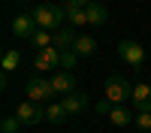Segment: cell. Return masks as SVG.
I'll use <instances>...</instances> for the list:
<instances>
[{
    "mask_svg": "<svg viewBox=\"0 0 151 133\" xmlns=\"http://www.w3.org/2000/svg\"><path fill=\"white\" fill-rule=\"evenodd\" d=\"M30 15L36 21V27L40 30H60L64 27V21H67V6H58V3H40V6H33L30 9Z\"/></svg>",
    "mask_w": 151,
    "mask_h": 133,
    "instance_id": "6da1fadb",
    "label": "cell"
},
{
    "mask_svg": "<svg viewBox=\"0 0 151 133\" xmlns=\"http://www.w3.org/2000/svg\"><path fill=\"white\" fill-rule=\"evenodd\" d=\"M24 91H27V100H33V103H48V100L58 94V91H55V85H52V79H40V76L27 79Z\"/></svg>",
    "mask_w": 151,
    "mask_h": 133,
    "instance_id": "7a4b0ae2",
    "label": "cell"
},
{
    "mask_svg": "<svg viewBox=\"0 0 151 133\" xmlns=\"http://www.w3.org/2000/svg\"><path fill=\"white\" fill-rule=\"evenodd\" d=\"M133 97V85L124 79V76H112L106 82V100H112L115 106H124Z\"/></svg>",
    "mask_w": 151,
    "mask_h": 133,
    "instance_id": "3957f363",
    "label": "cell"
},
{
    "mask_svg": "<svg viewBox=\"0 0 151 133\" xmlns=\"http://www.w3.org/2000/svg\"><path fill=\"white\" fill-rule=\"evenodd\" d=\"M15 118L21 121L24 127H36V124H42V118H45V106L33 103V100H24L15 109Z\"/></svg>",
    "mask_w": 151,
    "mask_h": 133,
    "instance_id": "277c9868",
    "label": "cell"
},
{
    "mask_svg": "<svg viewBox=\"0 0 151 133\" xmlns=\"http://www.w3.org/2000/svg\"><path fill=\"white\" fill-rule=\"evenodd\" d=\"M118 55L127 60V64L133 67V70H139L142 67V60H145V48L136 42V40H121V45H118Z\"/></svg>",
    "mask_w": 151,
    "mask_h": 133,
    "instance_id": "5b68a950",
    "label": "cell"
},
{
    "mask_svg": "<svg viewBox=\"0 0 151 133\" xmlns=\"http://www.w3.org/2000/svg\"><path fill=\"white\" fill-rule=\"evenodd\" d=\"M36 30H40V27H36V21H33L30 12H18V15L12 18V33L21 36V40H30Z\"/></svg>",
    "mask_w": 151,
    "mask_h": 133,
    "instance_id": "8992f818",
    "label": "cell"
},
{
    "mask_svg": "<svg viewBox=\"0 0 151 133\" xmlns=\"http://www.w3.org/2000/svg\"><path fill=\"white\" fill-rule=\"evenodd\" d=\"M33 67L40 70V73H48V70H55V67H60V52L52 45V48H42V52H36V58H33Z\"/></svg>",
    "mask_w": 151,
    "mask_h": 133,
    "instance_id": "52a82bcc",
    "label": "cell"
},
{
    "mask_svg": "<svg viewBox=\"0 0 151 133\" xmlns=\"http://www.w3.org/2000/svg\"><path fill=\"white\" fill-rule=\"evenodd\" d=\"M130 100H133V106L139 112H151V82H136Z\"/></svg>",
    "mask_w": 151,
    "mask_h": 133,
    "instance_id": "ba28073f",
    "label": "cell"
},
{
    "mask_svg": "<svg viewBox=\"0 0 151 133\" xmlns=\"http://www.w3.org/2000/svg\"><path fill=\"white\" fill-rule=\"evenodd\" d=\"M76 40H79V30H76V27H60V30L52 33V45L58 48V52H67V48H73Z\"/></svg>",
    "mask_w": 151,
    "mask_h": 133,
    "instance_id": "9c48e42d",
    "label": "cell"
},
{
    "mask_svg": "<svg viewBox=\"0 0 151 133\" xmlns=\"http://www.w3.org/2000/svg\"><path fill=\"white\" fill-rule=\"evenodd\" d=\"M88 103H91V100H88V94H82V91H73V94H67V97H64V109H67L70 115L85 112Z\"/></svg>",
    "mask_w": 151,
    "mask_h": 133,
    "instance_id": "30bf717a",
    "label": "cell"
},
{
    "mask_svg": "<svg viewBox=\"0 0 151 133\" xmlns=\"http://www.w3.org/2000/svg\"><path fill=\"white\" fill-rule=\"evenodd\" d=\"M52 85H55V91H58V94H64V97L76 91V79H73V73H67V70L55 73V76H52Z\"/></svg>",
    "mask_w": 151,
    "mask_h": 133,
    "instance_id": "8fae6325",
    "label": "cell"
},
{
    "mask_svg": "<svg viewBox=\"0 0 151 133\" xmlns=\"http://www.w3.org/2000/svg\"><path fill=\"white\" fill-rule=\"evenodd\" d=\"M85 12H88V24H106L109 21V9L103 3H97V0H91L85 6Z\"/></svg>",
    "mask_w": 151,
    "mask_h": 133,
    "instance_id": "7c38bea8",
    "label": "cell"
},
{
    "mask_svg": "<svg viewBox=\"0 0 151 133\" xmlns=\"http://www.w3.org/2000/svg\"><path fill=\"white\" fill-rule=\"evenodd\" d=\"M73 52L79 55V58L94 55V52H97V40H94L91 33H79V40H76V45H73Z\"/></svg>",
    "mask_w": 151,
    "mask_h": 133,
    "instance_id": "4fadbf2b",
    "label": "cell"
},
{
    "mask_svg": "<svg viewBox=\"0 0 151 133\" xmlns=\"http://www.w3.org/2000/svg\"><path fill=\"white\" fill-rule=\"evenodd\" d=\"M67 109H64V103H48L45 106V121H48V124H64V121H67Z\"/></svg>",
    "mask_w": 151,
    "mask_h": 133,
    "instance_id": "5bb4252c",
    "label": "cell"
},
{
    "mask_svg": "<svg viewBox=\"0 0 151 133\" xmlns=\"http://www.w3.org/2000/svg\"><path fill=\"white\" fill-rule=\"evenodd\" d=\"M133 112H130V109L127 106H115V109H112V115H109V121H112V124H115V127H127V124H133Z\"/></svg>",
    "mask_w": 151,
    "mask_h": 133,
    "instance_id": "9a60e30c",
    "label": "cell"
},
{
    "mask_svg": "<svg viewBox=\"0 0 151 133\" xmlns=\"http://www.w3.org/2000/svg\"><path fill=\"white\" fill-rule=\"evenodd\" d=\"M67 21H70V27H85V24H88V12H85V9H70V6H67Z\"/></svg>",
    "mask_w": 151,
    "mask_h": 133,
    "instance_id": "2e32d148",
    "label": "cell"
},
{
    "mask_svg": "<svg viewBox=\"0 0 151 133\" xmlns=\"http://www.w3.org/2000/svg\"><path fill=\"white\" fill-rule=\"evenodd\" d=\"M21 67V52H15V48H9V52L3 55V73H12Z\"/></svg>",
    "mask_w": 151,
    "mask_h": 133,
    "instance_id": "e0dca14e",
    "label": "cell"
},
{
    "mask_svg": "<svg viewBox=\"0 0 151 133\" xmlns=\"http://www.w3.org/2000/svg\"><path fill=\"white\" fill-rule=\"evenodd\" d=\"M30 42H33L36 52H42V48H52V33H48V30H36V33L30 36Z\"/></svg>",
    "mask_w": 151,
    "mask_h": 133,
    "instance_id": "ac0fdd59",
    "label": "cell"
},
{
    "mask_svg": "<svg viewBox=\"0 0 151 133\" xmlns=\"http://www.w3.org/2000/svg\"><path fill=\"white\" fill-rule=\"evenodd\" d=\"M76 64H79V55H76L73 48H67V52H60V70H67V73H70V70H73Z\"/></svg>",
    "mask_w": 151,
    "mask_h": 133,
    "instance_id": "d6986e66",
    "label": "cell"
},
{
    "mask_svg": "<svg viewBox=\"0 0 151 133\" xmlns=\"http://www.w3.org/2000/svg\"><path fill=\"white\" fill-rule=\"evenodd\" d=\"M18 130H21V121L15 115H6L3 124H0V133H18Z\"/></svg>",
    "mask_w": 151,
    "mask_h": 133,
    "instance_id": "ffe728a7",
    "label": "cell"
},
{
    "mask_svg": "<svg viewBox=\"0 0 151 133\" xmlns=\"http://www.w3.org/2000/svg\"><path fill=\"white\" fill-rule=\"evenodd\" d=\"M133 124L139 127L142 133H148V130H151V112H136V118H133Z\"/></svg>",
    "mask_w": 151,
    "mask_h": 133,
    "instance_id": "44dd1931",
    "label": "cell"
},
{
    "mask_svg": "<svg viewBox=\"0 0 151 133\" xmlns=\"http://www.w3.org/2000/svg\"><path fill=\"white\" fill-rule=\"evenodd\" d=\"M94 109H97L100 115H112V109H115V103H112V100H106V97H103L100 103H94Z\"/></svg>",
    "mask_w": 151,
    "mask_h": 133,
    "instance_id": "7402d4cb",
    "label": "cell"
},
{
    "mask_svg": "<svg viewBox=\"0 0 151 133\" xmlns=\"http://www.w3.org/2000/svg\"><path fill=\"white\" fill-rule=\"evenodd\" d=\"M88 3H91V0H67L64 6H70V9H85Z\"/></svg>",
    "mask_w": 151,
    "mask_h": 133,
    "instance_id": "603a6c76",
    "label": "cell"
}]
</instances>
